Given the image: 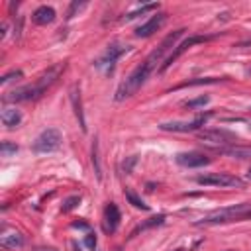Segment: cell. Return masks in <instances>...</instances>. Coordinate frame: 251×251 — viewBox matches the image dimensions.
<instances>
[{"instance_id":"obj_31","label":"cell","mask_w":251,"mask_h":251,"mask_svg":"<svg viewBox=\"0 0 251 251\" xmlns=\"http://www.w3.org/2000/svg\"><path fill=\"white\" fill-rule=\"evenodd\" d=\"M247 176H249V178H251V169H249V171H247Z\"/></svg>"},{"instance_id":"obj_2","label":"cell","mask_w":251,"mask_h":251,"mask_svg":"<svg viewBox=\"0 0 251 251\" xmlns=\"http://www.w3.org/2000/svg\"><path fill=\"white\" fill-rule=\"evenodd\" d=\"M247 218H251V204L243 202V204H235V206L214 210V212L206 214L202 220H198L196 226H218V224L241 222V220H247Z\"/></svg>"},{"instance_id":"obj_11","label":"cell","mask_w":251,"mask_h":251,"mask_svg":"<svg viewBox=\"0 0 251 251\" xmlns=\"http://www.w3.org/2000/svg\"><path fill=\"white\" fill-rule=\"evenodd\" d=\"M212 159L200 151H188V153H178L176 155V163L182 167H204L208 165Z\"/></svg>"},{"instance_id":"obj_12","label":"cell","mask_w":251,"mask_h":251,"mask_svg":"<svg viewBox=\"0 0 251 251\" xmlns=\"http://www.w3.org/2000/svg\"><path fill=\"white\" fill-rule=\"evenodd\" d=\"M71 104H73V110H75V116L78 120V126L82 131H86V120H84V112H82V102H80V88L78 84H73L71 86Z\"/></svg>"},{"instance_id":"obj_16","label":"cell","mask_w":251,"mask_h":251,"mask_svg":"<svg viewBox=\"0 0 251 251\" xmlns=\"http://www.w3.org/2000/svg\"><path fill=\"white\" fill-rule=\"evenodd\" d=\"M218 151L224 155H229L233 159H251V147H243V145H227Z\"/></svg>"},{"instance_id":"obj_13","label":"cell","mask_w":251,"mask_h":251,"mask_svg":"<svg viewBox=\"0 0 251 251\" xmlns=\"http://www.w3.org/2000/svg\"><path fill=\"white\" fill-rule=\"evenodd\" d=\"M55 10L51 8V6H39L33 14H31V20H33V24H37V25H47V24H51L53 20H55Z\"/></svg>"},{"instance_id":"obj_28","label":"cell","mask_w":251,"mask_h":251,"mask_svg":"<svg viewBox=\"0 0 251 251\" xmlns=\"http://www.w3.org/2000/svg\"><path fill=\"white\" fill-rule=\"evenodd\" d=\"M84 243H86V247L94 249V247H96V235H94V233H86V239H84Z\"/></svg>"},{"instance_id":"obj_8","label":"cell","mask_w":251,"mask_h":251,"mask_svg":"<svg viewBox=\"0 0 251 251\" xmlns=\"http://www.w3.org/2000/svg\"><path fill=\"white\" fill-rule=\"evenodd\" d=\"M212 114H204V116H198L194 118L192 122H167V124H161L159 127L163 131H180V133H186V131H196L198 127H202L206 124V120L210 118Z\"/></svg>"},{"instance_id":"obj_22","label":"cell","mask_w":251,"mask_h":251,"mask_svg":"<svg viewBox=\"0 0 251 251\" xmlns=\"http://www.w3.org/2000/svg\"><path fill=\"white\" fill-rule=\"evenodd\" d=\"M22 76H24V73H22V71H10V73H6V75L0 78V84L4 86V84H8V82H12L14 78L18 80V78H22Z\"/></svg>"},{"instance_id":"obj_6","label":"cell","mask_w":251,"mask_h":251,"mask_svg":"<svg viewBox=\"0 0 251 251\" xmlns=\"http://www.w3.org/2000/svg\"><path fill=\"white\" fill-rule=\"evenodd\" d=\"M198 139L202 143H208V145L222 149V147L233 145L237 141V135L231 131H226V129H202V131H198Z\"/></svg>"},{"instance_id":"obj_15","label":"cell","mask_w":251,"mask_h":251,"mask_svg":"<svg viewBox=\"0 0 251 251\" xmlns=\"http://www.w3.org/2000/svg\"><path fill=\"white\" fill-rule=\"evenodd\" d=\"M0 120H2V126H6L8 129L18 127L20 122H22V112L16 110V108H4L2 114H0Z\"/></svg>"},{"instance_id":"obj_17","label":"cell","mask_w":251,"mask_h":251,"mask_svg":"<svg viewBox=\"0 0 251 251\" xmlns=\"http://www.w3.org/2000/svg\"><path fill=\"white\" fill-rule=\"evenodd\" d=\"M159 8V4H143V6H139L137 10H133V12H129L124 20L126 22H129V20H135L137 16H141V14H145V12H149V10H157Z\"/></svg>"},{"instance_id":"obj_23","label":"cell","mask_w":251,"mask_h":251,"mask_svg":"<svg viewBox=\"0 0 251 251\" xmlns=\"http://www.w3.org/2000/svg\"><path fill=\"white\" fill-rule=\"evenodd\" d=\"M80 204V196H69L67 200H65V204H63V212H69V210H73V208H76Z\"/></svg>"},{"instance_id":"obj_3","label":"cell","mask_w":251,"mask_h":251,"mask_svg":"<svg viewBox=\"0 0 251 251\" xmlns=\"http://www.w3.org/2000/svg\"><path fill=\"white\" fill-rule=\"evenodd\" d=\"M61 143H63L61 131H59L57 127H47V129H43V131L35 137L31 149H33L35 153H53V151H57V149L61 147Z\"/></svg>"},{"instance_id":"obj_19","label":"cell","mask_w":251,"mask_h":251,"mask_svg":"<svg viewBox=\"0 0 251 251\" xmlns=\"http://www.w3.org/2000/svg\"><path fill=\"white\" fill-rule=\"evenodd\" d=\"M126 198L129 200V204L131 206H135V208H139V210H149V206L135 194V192H131V190H126Z\"/></svg>"},{"instance_id":"obj_18","label":"cell","mask_w":251,"mask_h":251,"mask_svg":"<svg viewBox=\"0 0 251 251\" xmlns=\"http://www.w3.org/2000/svg\"><path fill=\"white\" fill-rule=\"evenodd\" d=\"M222 78H218V76H208V78H196V80H186V82H182V84H178L176 88H184V86H196V84H216V82H220Z\"/></svg>"},{"instance_id":"obj_10","label":"cell","mask_w":251,"mask_h":251,"mask_svg":"<svg viewBox=\"0 0 251 251\" xmlns=\"http://www.w3.org/2000/svg\"><path fill=\"white\" fill-rule=\"evenodd\" d=\"M120 220H122V214L118 210V206L114 202H108V206L104 208V218H102V227L106 233H114L120 226Z\"/></svg>"},{"instance_id":"obj_4","label":"cell","mask_w":251,"mask_h":251,"mask_svg":"<svg viewBox=\"0 0 251 251\" xmlns=\"http://www.w3.org/2000/svg\"><path fill=\"white\" fill-rule=\"evenodd\" d=\"M196 182L200 186H220V188H231V186L241 188L243 186V180L239 176H233L227 173H206V175L196 176Z\"/></svg>"},{"instance_id":"obj_7","label":"cell","mask_w":251,"mask_h":251,"mask_svg":"<svg viewBox=\"0 0 251 251\" xmlns=\"http://www.w3.org/2000/svg\"><path fill=\"white\" fill-rule=\"evenodd\" d=\"M206 39H208V37H204V35H190V37H186L184 41H180V43L169 53V57L163 61V65L159 67V73H165V71H167V69H169V67H171L182 53H186V51H188L192 45H196V43H204Z\"/></svg>"},{"instance_id":"obj_14","label":"cell","mask_w":251,"mask_h":251,"mask_svg":"<svg viewBox=\"0 0 251 251\" xmlns=\"http://www.w3.org/2000/svg\"><path fill=\"white\" fill-rule=\"evenodd\" d=\"M0 245L2 247H8V249H20L24 247V235L20 231H4L0 235Z\"/></svg>"},{"instance_id":"obj_9","label":"cell","mask_w":251,"mask_h":251,"mask_svg":"<svg viewBox=\"0 0 251 251\" xmlns=\"http://www.w3.org/2000/svg\"><path fill=\"white\" fill-rule=\"evenodd\" d=\"M167 22V14H155V16H151L145 24H141L139 27H135V37H149V35H153L155 31H159L161 27H163V24Z\"/></svg>"},{"instance_id":"obj_21","label":"cell","mask_w":251,"mask_h":251,"mask_svg":"<svg viewBox=\"0 0 251 251\" xmlns=\"http://www.w3.org/2000/svg\"><path fill=\"white\" fill-rule=\"evenodd\" d=\"M18 151V145L16 143H10V141H2V145H0V153L4 155V157H10V155H14Z\"/></svg>"},{"instance_id":"obj_26","label":"cell","mask_w":251,"mask_h":251,"mask_svg":"<svg viewBox=\"0 0 251 251\" xmlns=\"http://www.w3.org/2000/svg\"><path fill=\"white\" fill-rule=\"evenodd\" d=\"M92 165H96V176L102 178L100 165H98V143H96V141H94V145H92Z\"/></svg>"},{"instance_id":"obj_1","label":"cell","mask_w":251,"mask_h":251,"mask_svg":"<svg viewBox=\"0 0 251 251\" xmlns=\"http://www.w3.org/2000/svg\"><path fill=\"white\" fill-rule=\"evenodd\" d=\"M63 69H65L63 63H59V65L47 69V71H45L33 84H25V86L14 88L12 92H8V94L2 98V102L8 104V102H29V100H37V98L43 96L45 90L57 80V76H59V73H61Z\"/></svg>"},{"instance_id":"obj_20","label":"cell","mask_w":251,"mask_h":251,"mask_svg":"<svg viewBox=\"0 0 251 251\" xmlns=\"http://www.w3.org/2000/svg\"><path fill=\"white\" fill-rule=\"evenodd\" d=\"M208 102H210V96H198V98H192V100L184 102V108H188V110H194V108L206 106Z\"/></svg>"},{"instance_id":"obj_32","label":"cell","mask_w":251,"mask_h":251,"mask_svg":"<svg viewBox=\"0 0 251 251\" xmlns=\"http://www.w3.org/2000/svg\"><path fill=\"white\" fill-rule=\"evenodd\" d=\"M249 127H251V126H249Z\"/></svg>"},{"instance_id":"obj_27","label":"cell","mask_w":251,"mask_h":251,"mask_svg":"<svg viewBox=\"0 0 251 251\" xmlns=\"http://www.w3.org/2000/svg\"><path fill=\"white\" fill-rule=\"evenodd\" d=\"M135 163H137V157L133 155V157H129L127 161H124V165H122V167H124V171H126V173H131V169H133V165H135Z\"/></svg>"},{"instance_id":"obj_24","label":"cell","mask_w":251,"mask_h":251,"mask_svg":"<svg viewBox=\"0 0 251 251\" xmlns=\"http://www.w3.org/2000/svg\"><path fill=\"white\" fill-rule=\"evenodd\" d=\"M163 222H165V216H163V214H159V216L149 218L145 224H141V226H139V229H147V227H151V226H159V224H163Z\"/></svg>"},{"instance_id":"obj_30","label":"cell","mask_w":251,"mask_h":251,"mask_svg":"<svg viewBox=\"0 0 251 251\" xmlns=\"http://www.w3.org/2000/svg\"><path fill=\"white\" fill-rule=\"evenodd\" d=\"M73 251H80V247L76 245V241H73Z\"/></svg>"},{"instance_id":"obj_25","label":"cell","mask_w":251,"mask_h":251,"mask_svg":"<svg viewBox=\"0 0 251 251\" xmlns=\"http://www.w3.org/2000/svg\"><path fill=\"white\" fill-rule=\"evenodd\" d=\"M84 6H86V2H73V4L69 6V10H67V18L71 20V18H73V16H75L78 10H82Z\"/></svg>"},{"instance_id":"obj_5","label":"cell","mask_w":251,"mask_h":251,"mask_svg":"<svg viewBox=\"0 0 251 251\" xmlns=\"http://www.w3.org/2000/svg\"><path fill=\"white\" fill-rule=\"evenodd\" d=\"M129 47L126 45V43H120V41H114V43H110L108 47H106V51L94 61V67L96 69H100V71H106V73H110L112 69H114V63L127 51Z\"/></svg>"},{"instance_id":"obj_29","label":"cell","mask_w":251,"mask_h":251,"mask_svg":"<svg viewBox=\"0 0 251 251\" xmlns=\"http://www.w3.org/2000/svg\"><path fill=\"white\" fill-rule=\"evenodd\" d=\"M33 251H59L57 247H47V245H39V247H33Z\"/></svg>"}]
</instances>
